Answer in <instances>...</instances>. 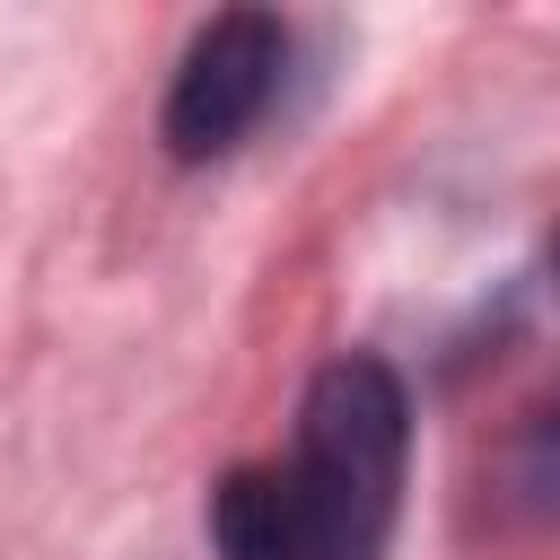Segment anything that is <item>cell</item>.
<instances>
[{"label": "cell", "instance_id": "1", "mask_svg": "<svg viewBox=\"0 0 560 560\" xmlns=\"http://www.w3.org/2000/svg\"><path fill=\"white\" fill-rule=\"evenodd\" d=\"M411 464V394L385 359L341 350L298 402V438L271 464H236L210 490L219 560H385Z\"/></svg>", "mask_w": 560, "mask_h": 560}, {"label": "cell", "instance_id": "2", "mask_svg": "<svg viewBox=\"0 0 560 560\" xmlns=\"http://www.w3.org/2000/svg\"><path fill=\"white\" fill-rule=\"evenodd\" d=\"M280 79H289V26L271 9H219L175 61L166 149L184 166H210V158L245 149L262 131V114L280 105Z\"/></svg>", "mask_w": 560, "mask_h": 560}, {"label": "cell", "instance_id": "3", "mask_svg": "<svg viewBox=\"0 0 560 560\" xmlns=\"http://www.w3.org/2000/svg\"><path fill=\"white\" fill-rule=\"evenodd\" d=\"M516 499L525 508H542V516H560V402L525 429V446H516Z\"/></svg>", "mask_w": 560, "mask_h": 560}, {"label": "cell", "instance_id": "4", "mask_svg": "<svg viewBox=\"0 0 560 560\" xmlns=\"http://www.w3.org/2000/svg\"><path fill=\"white\" fill-rule=\"evenodd\" d=\"M551 271H560V236H551Z\"/></svg>", "mask_w": 560, "mask_h": 560}]
</instances>
